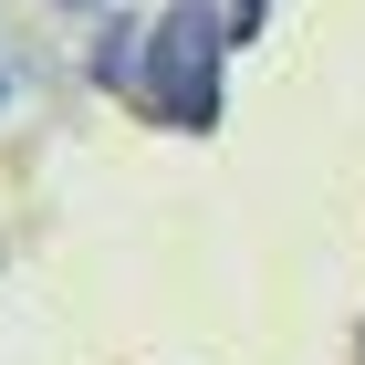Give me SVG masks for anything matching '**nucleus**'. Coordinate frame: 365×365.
<instances>
[{
  "label": "nucleus",
  "mask_w": 365,
  "mask_h": 365,
  "mask_svg": "<svg viewBox=\"0 0 365 365\" xmlns=\"http://www.w3.org/2000/svg\"><path fill=\"white\" fill-rule=\"evenodd\" d=\"M220 63H230V11L168 0L136 31V105L157 125H178V136H209L220 125Z\"/></svg>",
  "instance_id": "f257e3e1"
},
{
  "label": "nucleus",
  "mask_w": 365,
  "mask_h": 365,
  "mask_svg": "<svg viewBox=\"0 0 365 365\" xmlns=\"http://www.w3.org/2000/svg\"><path fill=\"white\" fill-rule=\"evenodd\" d=\"M261 11H272V0H230V42H251V31H261Z\"/></svg>",
  "instance_id": "f03ea898"
},
{
  "label": "nucleus",
  "mask_w": 365,
  "mask_h": 365,
  "mask_svg": "<svg viewBox=\"0 0 365 365\" xmlns=\"http://www.w3.org/2000/svg\"><path fill=\"white\" fill-rule=\"evenodd\" d=\"M63 11H94V0H63Z\"/></svg>",
  "instance_id": "7ed1b4c3"
}]
</instances>
